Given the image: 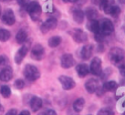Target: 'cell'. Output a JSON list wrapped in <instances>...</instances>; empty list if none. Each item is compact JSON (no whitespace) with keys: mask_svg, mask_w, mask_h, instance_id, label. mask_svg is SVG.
<instances>
[{"mask_svg":"<svg viewBox=\"0 0 125 115\" xmlns=\"http://www.w3.org/2000/svg\"><path fill=\"white\" fill-rule=\"evenodd\" d=\"M108 58L112 64L118 65V64L123 62V60L125 58V52L120 48H112L110 51H109Z\"/></svg>","mask_w":125,"mask_h":115,"instance_id":"6da1fadb","label":"cell"},{"mask_svg":"<svg viewBox=\"0 0 125 115\" xmlns=\"http://www.w3.org/2000/svg\"><path fill=\"white\" fill-rule=\"evenodd\" d=\"M23 75H24L26 80H28L30 82H33V81H35V80H37L38 78H40L41 73L35 66L26 65L24 70H23Z\"/></svg>","mask_w":125,"mask_h":115,"instance_id":"7a4b0ae2","label":"cell"},{"mask_svg":"<svg viewBox=\"0 0 125 115\" xmlns=\"http://www.w3.org/2000/svg\"><path fill=\"white\" fill-rule=\"evenodd\" d=\"M26 10L31 16V18H32L33 20H37L38 17H40L41 12H42V6L40 5L38 2L33 1V2H30L28 4Z\"/></svg>","mask_w":125,"mask_h":115,"instance_id":"3957f363","label":"cell"},{"mask_svg":"<svg viewBox=\"0 0 125 115\" xmlns=\"http://www.w3.org/2000/svg\"><path fill=\"white\" fill-rule=\"evenodd\" d=\"M100 27H101V33L103 35H110L114 31L113 22L108 18H104L102 21H101Z\"/></svg>","mask_w":125,"mask_h":115,"instance_id":"277c9868","label":"cell"},{"mask_svg":"<svg viewBox=\"0 0 125 115\" xmlns=\"http://www.w3.org/2000/svg\"><path fill=\"white\" fill-rule=\"evenodd\" d=\"M89 70L93 75H100L102 72V61L100 58H94L91 61V65L89 67Z\"/></svg>","mask_w":125,"mask_h":115,"instance_id":"5b68a950","label":"cell"},{"mask_svg":"<svg viewBox=\"0 0 125 115\" xmlns=\"http://www.w3.org/2000/svg\"><path fill=\"white\" fill-rule=\"evenodd\" d=\"M59 81L61 83L62 87L64 88L65 90H71L73 88H75L76 86V82L74 79H72L71 77H68V76H60L59 77Z\"/></svg>","mask_w":125,"mask_h":115,"instance_id":"8992f818","label":"cell"},{"mask_svg":"<svg viewBox=\"0 0 125 115\" xmlns=\"http://www.w3.org/2000/svg\"><path fill=\"white\" fill-rule=\"evenodd\" d=\"M72 37L78 43H83L85 42H87V40H88L87 33L79 28H75L74 30H72Z\"/></svg>","mask_w":125,"mask_h":115,"instance_id":"52a82bcc","label":"cell"},{"mask_svg":"<svg viewBox=\"0 0 125 115\" xmlns=\"http://www.w3.org/2000/svg\"><path fill=\"white\" fill-rule=\"evenodd\" d=\"M75 65V59L71 53H65L61 58V66L64 69H70Z\"/></svg>","mask_w":125,"mask_h":115,"instance_id":"ba28073f","label":"cell"},{"mask_svg":"<svg viewBox=\"0 0 125 115\" xmlns=\"http://www.w3.org/2000/svg\"><path fill=\"white\" fill-rule=\"evenodd\" d=\"M43 56H44V48L40 43L34 44V47L31 50V58L36 61H41L43 58Z\"/></svg>","mask_w":125,"mask_h":115,"instance_id":"9c48e42d","label":"cell"},{"mask_svg":"<svg viewBox=\"0 0 125 115\" xmlns=\"http://www.w3.org/2000/svg\"><path fill=\"white\" fill-rule=\"evenodd\" d=\"M57 25H58L57 18L56 17H50V18L46 19V21L41 26V30H42V32L46 33L50 29H54L57 27Z\"/></svg>","mask_w":125,"mask_h":115,"instance_id":"30bf717a","label":"cell"},{"mask_svg":"<svg viewBox=\"0 0 125 115\" xmlns=\"http://www.w3.org/2000/svg\"><path fill=\"white\" fill-rule=\"evenodd\" d=\"M2 21L6 25H13L15 23V15L11 9H7L2 14Z\"/></svg>","mask_w":125,"mask_h":115,"instance_id":"8fae6325","label":"cell"},{"mask_svg":"<svg viewBox=\"0 0 125 115\" xmlns=\"http://www.w3.org/2000/svg\"><path fill=\"white\" fill-rule=\"evenodd\" d=\"M71 12H72V16H73V19L77 22V23H83V21L85 19V13L83 12V10H81L79 7H73L71 9Z\"/></svg>","mask_w":125,"mask_h":115,"instance_id":"7c38bea8","label":"cell"},{"mask_svg":"<svg viewBox=\"0 0 125 115\" xmlns=\"http://www.w3.org/2000/svg\"><path fill=\"white\" fill-rule=\"evenodd\" d=\"M93 53V45L91 44H86L81 49L80 52V57L83 60H89Z\"/></svg>","mask_w":125,"mask_h":115,"instance_id":"4fadbf2b","label":"cell"},{"mask_svg":"<svg viewBox=\"0 0 125 115\" xmlns=\"http://www.w3.org/2000/svg\"><path fill=\"white\" fill-rule=\"evenodd\" d=\"M85 87H86V90H87L89 93H95L99 87V83L96 79H89L87 82H86Z\"/></svg>","mask_w":125,"mask_h":115,"instance_id":"5bb4252c","label":"cell"},{"mask_svg":"<svg viewBox=\"0 0 125 115\" xmlns=\"http://www.w3.org/2000/svg\"><path fill=\"white\" fill-rule=\"evenodd\" d=\"M27 52H28V45H23V47H21L17 51L16 55H15V63L20 64L22 62V60L24 59V57L26 56Z\"/></svg>","mask_w":125,"mask_h":115,"instance_id":"9a60e30c","label":"cell"},{"mask_svg":"<svg viewBox=\"0 0 125 115\" xmlns=\"http://www.w3.org/2000/svg\"><path fill=\"white\" fill-rule=\"evenodd\" d=\"M13 76V72L10 68H4L2 71H0V80L3 82L9 81Z\"/></svg>","mask_w":125,"mask_h":115,"instance_id":"2e32d148","label":"cell"},{"mask_svg":"<svg viewBox=\"0 0 125 115\" xmlns=\"http://www.w3.org/2000/svg\"><path fill=\"white\" fill-rule=\"evenodd\" d=\"M42 107V100L40 97L34 96V97L31 98V100H30V108L32 109L34 112L37 111V110H40Z\"/></svg>","mask_w":125,"mask_h":115,"instance_id":"e0dca14e","label":"cell"},{"mask_svg":"<svg viewBox=\"0 0 125 115\" xmlns=\"http://www.w3.org/2000/svg\"><path fill=\"white\" fill-rule=\"evenodd\" d=\"M77 73L78 75H79L80 78H84V77H86L89 73H90V70H89V66L86 65V64H80L78 65L77 68Z\"/></svg>","mask_w":125,"mask_h":115,"instance_id":"ac0fdd59","label":"cell"},{"mask_svg":"<svg viewBox=\"0 0 125 115\" xmlns=\"http://www.w3.org/2000/svg\"><path fill=\"white\" fill-rule=\"evenodd\" d=\"M88 29L93 33H99L101 32V27H100V22L98 20H90V22L87 25Z\"/></svg>","mask_w":125,"mask_h":115,"instance_id":"d6986e66","label":"cell"},{"mask_svg":"<svg viewBox=\"0 0 125 115\" xmlns=\"http://www.w3.org/2000/svg\"><path fill=\"white\" fill-rule=\"evenodd\" d=\"M85 15L88 17L89 20H97L98 16H99V13H98V10L94 7H88L86 9V13Z\"/></svg>","mask_w":125,"mask_h":115,"instance_id":"ffe728a7","label":"cell"},{"mask_svg":"<svg viewBox=\"0 0 125 115\" xmlns=\"http://www.w3.org/2000/svg\"><path fill=\"white\" fill-rule=\"evenodd\" d=\"M84 106H85V99L84 98H79L74 102L73 108L76 112H81L84 108Z\"/></svg>","mask_w":125,"mask_h":115,"instance_id":"44dd1931","label":"cell"},{"mask_svg":"<svg viewBox=\"0 0 125 115\" xmlns=\"http://www.w3.org/2000/svg\"><path fill=\"white\" fill-rule=\"evenodd\" d=\"M27 40V32L24 29H20L19 31L16 33V42L20 44L24 43L25 41Z\"/></svg>","mask_w":125,"mask_h":115,"instance_id":"7402d4cb","label":"cell"},{"mask_svg":"<svg viewBox=\"0 0 125 115\" xmlns=\"http://www.w3.org/2000/svg\"><path fill=\"white\" fill-rule=\"evenodd\" d=\"M62 42V37L61 36H52L49 40V45L51 48H57Z\"/></svg>","mask_w":125,"mask_h":115,"instance_id":"603a6c76","label":"cell"},{"mask_svg":"<svg viewBox=\"0 0 125 115\" xmlns=\"http://www.w3.org/2000/svg\"><path fill=\"white\" fill-rule=\"evenodd\" d=\"M120 12H121L120 7L113 4V5L110 7V8H109V10H108V13H107V14L112 15L113 17H117V16H118V15L120 14Z\"/></svg>","mask_w":125,"mask_h":115,"instance_id":"cb8c5ba5","label":"cell"},{"mask_svg":"<svg viewBox=\"0 0 125 115\" xmlns=\"http://www.w3.org/2000/svg\"><path fill=\"white\" fill-rule=\"evenodd\" d=\"M10 38V32L7 29H0V42H7Z\"/></svg>","mask_w":125,"mask_h":115,"instance_id":"d4e9b609","label":"cell"},{"mask_svg":"<svg viewBox=\"0 0 125 115\" xmlns=\"http://www.w3.org/2000/svg\"><path fill=\"white\" fill-rule=\"evenodd\" d=\"M104 90L105 91H114L116 88H117V83L115 81H109V82H106L103 86Z\"/></svg>","mask_w":125,"mask_h":115,"instance_id":"484cf974","label":"cell"},{"mask_svg":"<svg viewBox=\"0 0 125 115\" xmlns=\"http://www.w3.org/2000/svg\"><path fill=\"white\" fill-rule=\"evenodd\" d=\"M0 93H1V95L4 98H8L11 95V90H10V88L8 86H5L4 85V86L1 87V89H0Z\"/></svg>","mask_w":125,"mask_h":115,"instance_id":"4316f807","label":"cell"},{"mask_svg":"<svg viewBox=\"0 0 125 115\" xmlns=\"http://www.w3.org/2000/svg\"><path fill=\"white\" fill-rule=\"evenodd\" d=\"M44 2H46L45 4H44V6H43V9H44V11H46V12H52V0H44Z\"/></svg>","mask_w":125,"mask_h":115,"instance_id":"83f0119b","label":"cell"},{"mask_svg":"<svg viewBox=\"0 0 125 115\" xmlns=\"http://www.w3.org/2000/svg\"><path fill=\"white\" fill-rule=\"evenodd\" d=\"M97 115H114V112L109 108H102L98 111Z\"/></svg>","mask_w":125,"mask_h":115,"instance_id":"f1b7e54d","label":"cell"},{"mask_svg":"<svg viewBox=\"0 0 125 115\" xmlns=\"http://www.w3.org/2000/svg\"><path fill=\"white\" fill-rule=\"evenodd\" d=\"M24 86H25V83H24V81L21 80V79L16 80V81H15V83H14V87L16 89H18V90L23 89V88H24Z\"/></svg>","mask_w":125,"mask_h":115,"instance_id":"f546056e","label":"cell"},{"mask_svg":"<svg viewBox=\"0 0 125 115\" xmlns=\"http://www.w3.org/2000/svg\"><path fill=\"white\" fill-rule=\"evenodd\" d=\"M17 2H18V4L21 6V7H23V8H27V6H28V4L30 3V1L29 0H17Z\"/></svg>","mask_w":125,"mask_h":115,"instance_id":"4dcf8cb0","label":"cell"},{"mask_svg":"<svg viewBox=\"0 0 125 115\" xmlns=\"http://www.w3.org/2000/svg\"><path fill=\"white\" fill-rule=\"evenodd\" d=\"M7 63V58L5 56H0V66Z\"/></svg>","mask_w":125,"mask_h":115,"instance_id":"1f68e13d","label":"cell"},{"mask_svg":"<svg viewBox=\"0 0 125 115\" xmlns=\"http://www.w3.org/2000/svg\"><path fill=\"white\" fill-rule=\"evenodd\" d=\"M6 115H18V112L16 109H11L6 113Z\"/></svg>","mask_w":125,"mask_h":115,"instance_id":"d6a6232c","label":"cell"},{"mask_svg":"<svg viewBox=\"0 0 125 115\" xmlns=\"http://www.w3.org/2000/svg\"><path fill=\"white\" fill-rule=\"evenodd\" d=\"M119 71H120V74H121V76H124V77H125V65H122V66L120 67Z\"/></svg>","mask_w":125,"mask_h":115,"instance_id":"836d02e7","label":"cell"},{"mask_svg":"<svg viewBox=\"0 0 125 115\" xmlns=\"http://www.w3.org/2000/svg\"><path fill=\"white\" fill-rule=\"evenodd\" d=\"M45 115H57V113H56V111H54V110H52V109H50V110H48V111H46Z\"/></svg>","mask_w":125,"mask_h":115,"instance_id":"e575fe53","label":"cell"},{"mask_svg":"<svg viewBox=\"0 0 125 115\" xmlns=\"http://www.w3.org/2000/svg\"><path fill=\"white\" fill-rule=\"evenodd\" d=\"M18 115H30V113H29V111H27V110H23V111H21Z\"/></svg>","mask_w":125,"mask_h":115,"instance_id":"d590c367","label":"cell"},{"mask_svg":"<svg viewBox=\"0 0 125 115\" xmlns=\"http://www.w3.org/2000/svg\"><path fill=\"white\" fill-rule=\"evenodd\" d=\"M86 2H87V0H77V3L81 5V4H85Z\"/></svg>","mask_w":125,"mask_h":115,"instance_id":"8d00e7d4","label":"cell"},{"mask_svg":"<svg viewBox=\"0 0 125 115\" xmlns=\"http://www.w3.org/2000/svg\"><path fill=\"white\" fill-rule=\"evenodd\" d=\"M62 1L66 3H74V2H77V0H62Z\"/></svg>","mask_w":125,"mask_h":115,"instance_id":"74e56055","label":"cell"},{"mask_svg":"<svg viewBox=\"0 0 125 115\" xmlns=\"http://www.w3.org/2000/svg\"><path fill=\"white\" fill-rule=\"evenodd\" d=\"M101 1H102V0H93V2L95 4H97V5H99L101 3Z\"/></svg>","mask_w":125,"mask_h":115,"instance_id":"f35d334b","label":"cell"},{"mask_svg":"<svg viewBox=\"0 0 125 115\" xmlns=\"http://www.w3.org/2000/svg\"><path fill=\"white\" fill-rule=\"evenodd\" d=\"M118 2L121 4H125V0H118Z\"/></svg>","mask_w":125,"mask_h":115,"instance_id":"ab89813d","label":"cell"},{"mask_svg":"<svg viewBox=\"0 0 125 115\" xmlns=\"http://www.w3.org/2000/svg\"><path fill=\"white\" fill-rule=\"evenodd\" d=\"M40 115H45V113H43V112H42V113H41Z\"/></svg>","mask_w":125,"mask_h":115,"instance_id":"60d3db41","label":"cell"},{"mask_svg":"<svg viewBox=\"0 0 125 115\" xmlns=\"http://www.w3.org/2000/svg\"><path fill=\"white\" fill-rule=\"evenodd\" d=\"M2 1H10V0H2Z\"/></svg>","mask_w":125,"mask_h":115,"instance_id":"b9f144b4","label":"cell"},{"mask_svg":"<svg viewBox=\"0 0 125 115\" xmlns=\"http://www.w3.org/2000/svg\"><path fill=\"white\" fill-rule=\"evenodd\" d=\"M1 108H2V107H1V104H0V110H1Z\"/></svg>","mask_w":125,"mask_h":115,"instance_id":"7bdbcfd3","label":"cell"},{"mask_svg":"<svg viewBox=\"0 0 125 115\" xmlns=\"http://www.w3.org/2000/svg\"><path fill=\"white\" fill-rule=\"evenodd\" d=\"M0 15H1V10H0Z\"/></svg>","mask_w":125,"mask_h":115,"instance_id":"ee69618b","label":"cell"},{"mask_svg":"<svg viewBox=\"0 0 125 115\" xmlns=\"http://www.w3.org/2000/svg\"><path fill=\"white\" fill-rule=\"evenodd\" d=\"M122 115H125V113H124V114H122Z\"/></svg>","mask_w":125,"mask_h":115,"instance_id":"f6af8a7d","label":"cell"}]
</instances>
